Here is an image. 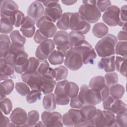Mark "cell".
Listing matches in <instances>:
<instances>
[{"label": "cell", "mask_w": 127, "mask_h": 127, "mask_svg": "<svg viewBox=\"0 0 127 127\" xmlns=\"http://www.w3.org/2000/svg\"><path fill=\"white\" fill-rule=\"evenodd\" d=\"M117 42V38L115 35L108 34L96 43L95 46L96 52L102 58L114 56Z\"/></svg>", "instance_id": "cell-1"}, {"label": "cell", "mask_w": 127, "mask_h": 127, "mask_svg": "<svg viewBox=\"0 0 127 127\" xmlns=\"http://www.w3.org/2000/svg\"><path fill=\"white\" fill-rule=\"evenodd\" d=\"M83 4L78 9V13L89 23L97 22L101 16V12L97 8L96 0H83Z\"/></svg>", "instance_id": "cell-2"}, {"label": "cell", "mask_w": 127, "mask_h": 127, "mask_svg": "<svg viewBox=\"0 0 127 127\" xmlns=\"http://www.w3.org/2000/svg\"><path fill=\"white\" fill-rule=\"evenodd\" d=\"M77 97L83 106H95L102 102L100 94L90 88L86 84L80 86Z\"/></svg>", "instance_id": "cell-3"}, {"label": "cell", "mask_w": 127, "mask_h": 127, "mask_svg": "<svg viewBox=\"0 0 127 127\" xmlns=\"http://www.w3.org/2000/svg\"><path fill=\"white\" fill-rule=\"evenodd\" d=\"M72 49L80 54L83 64H93L97 54L92 45L87 41L84 40L81 44Z\"/></svg>", "instance_id": "cell-4"}, {"label": "cell", "mask_w": 127, "mask_h": 127, "mask_svg": "<svg viewBox=\"0 0 127 127\" xmlns=\"http://www.w3.org/2000/svg\"><path fill=\"white\" fill-rule=\"evenodd\" d=\"M90 24L78 12H72L70 18L69 29L84 35L90 31Z\"/></svg>", "instance_id": "cell-5"}, {"label": "cell", "mask_w": 127, "mask_h": 127, "mask_svg": "<svg viewBox=\"0 0 127 127\" xmlns=\"http://www.w3.org/2000/svg\"><path fill=\"white\" fill-rule=\"evenodd\" d=\"M62 121L66 127H82L84 120L80 110L72 108L63 115Z\"/></svg>", "instance_id": "cell-6"}, {"label": "cell", "mask_w": 127, "mask_h": 127, "mask_svg": "<svg viewBox=\"0 0 127 127\" xmlns=\"http://www.w3.org/2000/svg\"><path fill=\"white\" fill-rule=\"evenodd\" d=\"M53 41L57 50L64 57L72 48L69 42L68 33L65 31H57L53 37Z\"/></svg>", "instance_id": "cell-7"}, {"label": "cell", "mask_w": 127, "mask_h": 127, "mask_svg": "<svg viewBox=\"0 0 127 127\" xmlns=\"http://www.w3.org/2000/svg\"><path fill=\"white\" fill-rule=\"evenodd\" d=\"M102 102L103 109L105 110L111 111L116 115L127 113V105L120 99H114L109 95Z\"/></svg>", "instance_id": "cell-8"}, {"label": "cell", "mask_w": 127, "mask_h": 127, "mask_svg": "<svg viewBox=\"0 0 127 127\" xmlns=\"http://www.w3.org/2000/svg\"><path fill=\"white\" fill-rule=\"evenodd\" d=\"M64 58V64L67 68L71 70H77L83 65L80 54L72 48L65 56Z\"/></svg>", "instance_id": "cell-9"}, {"label": "cell", "mask_w": 127, "mask_h": 127, "mask_svg": "<svg viewBox=\"0 0 127 127\" xmlns=\"http://www.w3.org/2000/svg\"><path fill=\"white\" fill-rule=\"evenodd\" d=\"M88 86L100 94L102 101L109 96V87L106 85L104 77L102 76L92 77L89 81Z\"/></svg>", "instance_id": "cell-10"}, {"label": "cell", "mask_w": 127, "mask_h": 127, "mask_svg": "<svg viewBox=\"0 0 127 127\" xmlns=\"http://www.w3.org/2000/svg\"><path fill=\"white\" fill-rule=\"evenodd\" d=\"M36 25L41 33L48 38L53 37L57 31L56 25L44 15L36 22Z\"/></svg>", "instance_id": "cell-11"}, {"label": "cell", "mask_w": 127, "mask_h": 127, "mask_svg": "<svg viewBox=\"0 0 127 127\" xmlns=\"http://www.w3.org/2000/svg\"><path fill=\"white\" fill-rule=\"evenodd\" d=\"M55 45L53 41L48 39L40 43L37 47L35 55L40 62L47 60L51 53L54 50Z\"/></svg>", "instance_id": "cell-12"}, {"label": "cell", "mask_w": 127, "mask_h": 127, "mask_svg": "<svg viewBox=\"0 0 127 127\" xmlns=\"http://www.w3.org/2000/svg\"><path fill=\"white\" fill-rule=\"evenodd\" d=\"M22 81L31 90H40L43 84V78L37 71L24 72L21 76Z\"/></svg>", "instance_id": "cell-13"}, {"label": "cell", "mask_w": 127, "mask_h": 127, "mask_svg": "<svg viewBox=\"0 0 127 127\" xmlns=\"http://www.w3.org/2000/svg\"><path fill=\"white\" fill-rule=\"evenodd\" d=\"M41 119L45 127H63L62 115L57 112L44 111L41 115Z\"/></svg>", "instance_id": "cell-14"}, {"label": "cell", "mask_w": 127, "mask_h": 127, "mask_svg": "<svg viewBox=\"0 0 127 127\" xmlns=\"http://www.w3.org/2000/svg\"><path fill=\"white\" fill-rule=\"evenodd\" d=\"M120 8L114 5H111L104 13L103 21L109 26H117L119 23Z\"/></svg>", "instance_id": "cell-15"}, {"label": "cell", "mask_w": 127, "mask_h": 127, "mask_svg": "<svg viewBox=\"0 0 127 127\" xmlns=\"http://www.w3.org/2000/svg\"><path fill=\"white\" fill-rule=\"evenodd\" d=\"M68 81L64 79L57 83L54 91L56 103L58 105H66L69 101L70 98L67 96L65 91V85Z\"/></svg>", "instance_id": "cell-16"}, {"label": "cell", "mask_w": 127, "mask_h": 127, "mask_svg": "<svg viewBox=\"0 0 127 127\" xmlns=\"http://www.w3.org/2000/svg\"><path fill=\"white\" fill-rule=\"evenodd\" d=\"M10 120L12 124L17 127L26 126L27 114L26 112L20 108L14 109L10 115Z\"/></svg>", "instance_id": "cell-17"}, {"label": "cell", "mask_w": 127, "mask_h": 127, "mask_svg": "<svg viewBox=\"0 0 127 127\" xmlns=\"http://www.w3.org/2000/svg\"><path fill=\"white\" fill-rule=\"evenodd\" d=\"M45 8L43 4L39 1H34L29 6L27 14L35 22L44 15Z\"/></svg>", "instance_id": "cell-18"}, {"label": "cell", "mask_w": 127, "mask_h": 127, "mask_svg": "<svg viewBox=\"0 0 127 127\" xmlns=\"http://www.w3.org/2000/svg\"><path fill=\"white\" fill-rule=\"evenodd\" d=\"M80 110L84 120L82 127H93L92 120L96 114V107L94 105H84Z\"/></svg>", "instance_id": "cell-19"}, {"label": "cell", "mask_w": 127, "mask_h": 127, "mask_svg": "<svg viewBox=\"0 0 127 127\" xmlns=\"http://www.w3.org/2000/svg\"><path fill=\"white\" fill-rule=\"evenodd\" d=\"M28 55L25 51L19 53L15 60L14 65L15 71L18 74H23L25 72L28 67Z\"/></svg>", "instance_id": "cell-20"}, {"label": "cell", "mask_w": 127, "mask_h": 127, "mask_svg": "<svg viewBox=\"0 0 127 127\" xmlns=\"http://www.w3.org/2000/svg\"><path fill=\"white\" fill-rule=\"evenodd\" d=\"M35 24L36 22L31 18L28 16L25 17L20 29V30L24 37L30 38L34 35L36 30Z\"/></svg>", "instance_id": "cell-21"}, {"label": "cell", "mask_w": 127, "mask_h": 127, "mask_svg": "<svg viewBox=\"0 0 127 127\" xmlns=\"http://www.w3.org/2000/svg\"><path fill=\"white\" fill-rule=\"evenodd\" d=\"M18 10V6L13 0H3L0 1L1 17H9L13 12Z\"/></svg>", "instance_id": "cell-22"}, {"label": "cell", "mask_w": 127, "mask_h": 127, "mask_svg": "<svg viewBox=\"0 0 127 127\" xmlns=\"http://www.w3.org/2000/svg\"><path fill=\"white\" fill-rule=\"evenodd\" d=\"M24 51H25L24 46L11 43L8 53L4 59L7 64L14 66L17 56L19 53Z\"/></svg>", "instance_id": "cell-23"}, {"label": "cell", "mask_w": 127, "mask_h": 127, "mask_svg": "<svg viewBox=\"0 0 127 127\" xmlns=\"http://www.w3.org/2000/svg\"><path fill=\"white\" fill-rule=\"evenodd\" d=\"M14 67L6 62L4 58H0V81L12 78L14 76Z\"/></svg>", "instance_id": "cell-24"}, {"label": "cell", "mask_w": 127, "mask_h": 127, "mask_svg": "<svg viewBox=\"0 0 127 127\" xmlns=\"http://www.w3.org/2000/svg\"><path fill=\"white\" fill-rule=\"evenodd\" d=\"M63 14L61 5L58 3L54 5L45 8L44 16L50 19L53 23L56 22Z\"/></svg>", "instance_id": "cell-25"}, {"label": "cell", "mask_w": 127, "mask_h": 127, "mask_svg": "<svg viewBox=\"0 0 127 127\" xmlns=\"http://www.w3.org/2000/svg\"><path fill=\"white\" fill-rule=\"evenodd\" d=\"M115 62V56L103 57L98 62V67L100 69H103L106 72H114L116 69Z\"/></svg>", "instance_id": "cell-26"}, {"label": "cell", "mask_w": 127, "mask_h": 127, "mask_svg": "<svg viewBox=\"0 0 127 127\" xmlns=\"http://www.w3.org/2000/svg\"><path fill=\"white\" fill-rule=\"evenodd\" d=\"M14 87V83L11 79L4 80L0 83V101L6 98V96L10 94L13 90Z\"/></svg>", "instance_id": "cell-27"}, {"label": "cell", "mask_w": 127, "mask_h": 127, "mask_svg": "<svg viewBox=\"0 0 127 127\" xmlns=\"http://www.w3.org/2000/svg\"><path fill=\"white\" fill-rule=\"evenodd\" d=\"M42 104L44 109L47 111H53L56 108V101L54 93L46 94L42 100Z\"/></svg>", "instance_id": "cell-28"}, {"label": "cell", "mask_w": 127, "mask_h": 127, "mask_svg": "<svg viewBox=\"0 0 127 127\" xmlns=\"http://www.w3.org/2000/svg\"><path fill=\"white\" fill-rule=\"evenodd\" d=\"M109 29L107 26L102 23L99 22L96 23L93 27L92 34L97 38H102L108 34Z\"/></svg>", "instance_id": "cell-29"}, {"label": "cell", "mask_w": 127, "mask_h": 127, "mask_svg": "<svg viewBox=\"0 0 127 127\" xmlns=\"http://www.w3.org/2000/svg\"><path fill=\"white\" fill-rule=\"evenodd\" d=\"M71 13L72 12H66L63 13L61 17L57 21V27L63 31L69 29L70 18Z\"/></svg>", "instance_id": "cell-30"}, {"label": "cell", "mask_w": 127, "mask_h": 127, "mask_svg": "<svg viewBox=\"0 0 127 127\" xmlns=\"http://www.w3.org/2000/svg\"><path fill=\"white\" fill-rule=\"evenodd\" d=\"M0 58H4L10 48L11 44L9 36L6 34H1L0 35Z\"/></svg>", "instance_id": "cell-31"}, {"label": "cell", "mask_w": 127, "mask_h": 127, "mask_svg": "<svg viewBox=\"0 0 127 127\" xmlns=\"http://www.w3.org/2000/svg\"><path fill=\"white\" fill-rule=\"evenodd\" d=\"M68 37L69 42L71 48L79 45L85 39L84 34L79 32L73 31L69 32L68 34Z\"/></svg>", "instance_id": "cell-32"}, {"label": "cell", "mask_w": 127, "mask_h": 127, "mask_svg": "<svg viewBox=\"0 0 127 127\" xmlns=\"http://www.w3.org/2000/svg\"><path fill=\"white\" fill-rule=\"evenodd\" d=\"M124 87L120 84H116L109 87V95L110 96L116 99H121L125 93Z\"/></svg>", "instance_id": "cell-33"}, {"label": "cell", "mask_w": 127, "mask_h": 127, "mask_svg": "<svg viewBox=\"0 0 127 127\" xmlns=\"http://www.w3.org/2000/svg\"><path fill=\"white\" fill-rule=\"evenodd\" d=\"M115 68L122 75L127 77V59L119 56L116 57Z\"/></svg>", "instance_id": "cell-34"}, {"label": "cell", "mask_w": 127, "mask_h": 127, "mask_svg": "<svg viewBox=\"0 0 127 127\" xmlns=\"http://www.w3.org/2000/svg\"><path fill=\"white\" fill-rule=\"evenodd\" d=\"M25 17L24 13L18 10L13 12L9 17L7 18L10 19L13 26L16 27H19L21 26Z\"/></svg>", "instance_id": "cell-35"}, {"label": "cell", "mask_w": 127, "mask_h": 127, "mask_svg": "<svg viewBox=\"0 0 127 127\" xmlns=\"http://www.w3.org/2000/svg\"><path fill=\"white\" fill-rule=\"evenodd\" d=\"M64 56L58 50H54L49 56L48 60L52 65H58L64 62Z\"/></svg>", "instance_id": "cell-36"}, {"label": "cell", "mask_w": 127, "mask_h": 127, "mask_svg": "<svg viewBox=\"0 0 127 127\" xmlns=\"http://www.w3.org/2000/svg\"><path fill=\"white\" fill-rule=\"evenodd\" d=\"M43 84L40 88V90L45 95L52 93L57 84L56 80L45 79L43 78Z\"/></svg>", "instance_id": "cell-37"}, {"label": "cell", "mask_w": 127, "mask_h": 127, "mask_svg": "<svg viewBox=\"0 0 127 127\" xmlns=\"http://www.w3.org/2000/svg\"><path fill=\"white\" fill-rule=\"evenodd\" d=\"M79 87L77 84L73 82L68 81L65 85V91L67 96L73 98L77 96L79 93Z\"/></svg>", "instance_id": "cell-38"}, {"label": "cell", "mask_w": 127, "mask_h": 127, "mask_svg": "<svg viewBox=\"0 0 127 127\" xmlns=\"http://www.w3.org/2000/svg\"><path fill=\"white\" fill-rule=\"evenodd\" d=\"M13 25L8 18L1 17L0 19V33L7 34L12 32Z\"/></svg>", "instance_id": "cell-39"}, {"label": "cell", "mask_w": 127, "mask_h": 127, "mask_svg": "<svg viewBox=\"0 0 127 127\" xmlns=\"http://www.w3.org/2000/svg\"><path fill=\"white\" fill-rule=\"evenodd\" d=\"M9 37L11 41V43L20 46H24L26 42V38L21 35L18 30H13L10 33Z\"/></svg>", "instance_id": "cell-40"}, {"label": "cell", "mask_w": 127, "mask_h": 127, "mask_svg": "<svg viewBox=\"0 0 127 127\" xmlns=\"http://www.w3.org/2000/svg\"><path fill=\"white\" fill-rule=\"evenodd\" d=\"M92 124L93 127H107L105 118L101 110L97 109L96 114L92 120Z\"/></svg>", "instance_id": "cell-41"}, {"label": "cell", "mask_w": 127, "mask_h": 127, "mask_svg": "<svg viewBox=\"0 0 127 127\" xmlns=\"http://www.w3.org/2000/svg\"><path fill=\"white\" fill-rule=\"evenodd\" d=\"M115 54L119 56L127 59V42L120 41L117 42L115 46Z\"/></svg>", "instance_id": "cell-42"}, {"label": "cell", "mask_w": 127, "mask_h": 127, "mask_svg": "<svg viewBox=\"0 0 127 127\" xmlns=\"http://www.w3.org/2000/svg\"><path fill=\"white\" fill-rule=\"evenodd\" d=\"M39 119V114L37 110H32L27 115V120L26 122L27 127L35 126L38 123Z\"/></svg>", "instance_id": "cell-43"}, {"label": "cell", "mask_w": 127, "mask_h": 127, "mask_svg": "<svg viewBox=\"0 0 127 127\" xmlns=\"http://www.w3.org/2000/svg\"><path fill=\"white\" fill-rule=\"evenodd\" d=\"M40 90H31L26 96L27 102L29 104H33L41 98L42 93Z\"/></svg>", "instance_id": "cell-44"}, {"label": "cell", "mask_w": 127, "mask_h": 127, "mask_svg": "<svg viewBox=\"0 0 127 127\" xmlns=\"http://www.w3.org/2000/svg\"><path fill=\"white\" fill-rule=\"evenodd\" d=\"M56 72L55 80L56 81H61L65 79L68 75V69L67 67L64 65L55 68Z\"/></svg>", "instance_id": "cell-45"}, {"label": "cell", "mask_w": 127, "mask_h": 127, "mask_svg": "<svg viewBox=\"0 0 127 127\" xmlns=\"http://www.w3.org/2000/svg\"><path fill=\"white\" fill-rule=\"evenodd\" d=\"M104 77L106 85L108 87L117 84L118 82V75L115 72H107Z\"/></svg>", "instance_id": "cell-46"}, {"label": "cell", "mask_w": 127, "mask_h": 127, "mask_svg": "<svg viewBox=\"0 0 127 127\" xmlns=\"http://www.w3.org/2000/svg\"><path fill=\"white\" fill-rule=\"evenodd\" d=\"M15 88L17 93L22 96H26L30 92L29 87L24 82H16Z\"/></svg>", "instance_id": "cell-47"}, {"label": "cell", "mask_w": 127, "mask_h": 127, "mask_svg": "<svg viewBox=\"0 0 127 127\" xmlns=\"http://www.w3.org/2000/svg\"><path fill=\"white\" fill-rule=\"evenodd\" d=\"M0 109L5 115L9 114L12 109V103L11 100L7 98L0 101Z\"/></svg>", "instance_id": "cell-48"}, {"label": "cell", "mask_w": 127, "mask_h": 127, "mask_svg": "<svg viewBox=\"0 0 127 127\" xmlns=\"http://www.w3.org/2000/svg\"><path fill=\"white\" fill-rule=\"evenodd\" d=\"M104 114L107 127H115L116 116L112 112L108 110L102 111Z\"/></svg>", "instance_id": "cell-49"}, {"label": "cell", "mask_w": 127, "mask_h": 127, "mask_svg": "<svg viewBox=\"0 0 127 127\" xmlns=\"http://www.w3.org/2000/svg\"><path fill=\"white\" fill-rule=\"evenodd\" d=\"M119 19L120 21L118 24V26L123 27L125 25H127V5H124L122 6L120 8L119 13Z\"/></svg>", "instance_id": "cell-50"}, {"label": "cell", "mask_w": 127, "mask_h": 127, "mask_svg": "<svg viewBox=\"0 0 127 127\" xmlns=\"http://www.w3.org/2000/svg\"><path fill=\"white\" fill-rule=\"evenodd\" d=\"M29 64L27 71L25 72H33L37 71L40 65V61L34 57H30L28 59Z\"/></svg>", "instance_id": "cell-51"}, {"label": "cell", "mask_w": 127, "mask_h": 127, "mask_svg": "<svg viewBox=\"0 0 127 127\" xmlns=\"http://www.w3.org/2000/svg\"><path fill=\"white\" fill-rule=\"evenodd\" d=\"M127 125V113L117 115L115 119V127H126Z\"/></svg>", "instance_id": "cell-52"}, {"label": "cell", "mask_w": 127, "mask_h": 127, "mask_svg": "<svg viewBox=\"0 0 127 127\" xmlns=\"http://www.w3.org/2000/svg\"><path fill=\"white\" fill-rule=\"evenodd\" d=\"M112 4L110 0L97 1L96 5L100 12H105Z\"/></svg>", "instance_id": "cell-53"}, {"label": "cell", "mask_w": 127, "mask_h": 127, "mask_svg": "<svg viewBox=\"0 0 127 127\" xmlns=\"http://www.w3.org/2000/svg\"><path fill=\"white\" fill-rule=\"evenodd\" d=\"M50 68L49 64L47 60L42 61L37 70V72L41 76L44 74Z\"/></svg>", "instance_id": "cell-54"}, {"label": "cell", "mask_w": 127, "mask_h": 127, "mask_svg": "<svg viewBox=\"0 0 127 127\" xmlns=\"http://www.w3.org/2000/svg\"><path fill=\"white\" fill-rule=\"evenodd\" d=\"M34 41L37 44H40L48 38H47L44 34H43L39 29H38L35 32L34 35Z\"/></svg>", "instance_id": "cell-55"}, {"label": "cell", "mask_w": 127, "mask_h": 127, "mask_svg": "<svg viewBox=\"0 0 127 127\" xmlns=\"http://www.w3.org/2000/svg\"><path fill=\"white\" fill-rule=\"evenodd\" d=\"M83 105L78 99V97L71 98L70 101V106L73 109H80L82 107Z\"/></svg>", "instance_id": "cell-56"}, {"label": "cell", "mask_w": 127, "mask_h": 127, "mask_svg": "<svg viewBox=\"0 0 127 127\" xmlns=\"http://www.w3.org/2000/svg\"><path fill=\"white\" fill-rule=\"evenodd\" d=\"M55 76H56V72H55V69H53L50 67L49 68L48 70L44 74L42 75V77L43 78L51 79V80L55 79Z\"/></svg>", "instance_id": "cell-57"}, {"label": "cell", "mask_w": 127, "mask_h": 127, "mask_svg": "<svg viewBox=\"0 0 127 127\" xmlns=\"http://www.w3.org/2000/svg\"><path fill=\"white\" fill-rule=\"evenodd\" d=\"M0 127H10V121L8 118L4 116L2 114V112L1 114L0 117Z\"/></svg>", "instance_id": "cell-58"}, {"label": "cell", "mask_w": 127, "mask_h": 127, "mask_svg": "<svg viewBox=\"0 0 127 127\" xmlns=\"http://www.w3.org/2000/svg\"><path fill=\"white\" fill-rule=\"evenodd\" d=\"M117 40L120 41H127V31L121 30L120 31L117 35Z\"/></svg>", "instance_id": "cell-59"}, {"label": "cell", "mask_w": 127, "mask_h": 127, "mask_svg": "<svg viewBox=\"0 0 127 127\" xmlns=\"http://www.w3.org/2000/svg\"><path fill=\"white\" fill-rule=\"evenodd\" d=\"M43 3V5L45 6L46 7H50L53 5H54L59 2V0H45L40 1Z\"/></svg>", "instance_id": "cell-60"}, {"label": "cell", "mask_w": 127, "mask_h": 127, "mask_svg": "<svg viewBox=\"0 0 127 127\" xmlns=\"http://www.w3.org/2000/svg\"><path fill=\"white\" fill-rule=\"evenodd\" d=\"M63 3L66 5H71L74 4L75 3L77 2V0H62L61 1Z\"/></svg>", "instance_id": "cell-61"}, {"label": "cell", "mask_w": 127, "mask_h": 127, "mask_svg": "<svg viewBox=\"0 0 127 127\" xmlns=\"http://www.w3.org/2000/svg\"><path fill=\"white\" fill-rule=\"evenodd\" d=\"M35 126H45V125L43 123H42V122L40 121V122H38Z\"/></svg>", "instance_id": "cell-62"}]
</instances>
